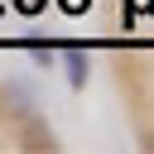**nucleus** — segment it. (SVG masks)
Returning a JSON list of instances; mask_svg holds the SVG:
<instances>
[{"instance_id": "obj_1", "label": "nucleus", "mask_w": 154, "mask_h": 154, "mask_svg": "<svg viewBox=\"0 0 154 154\" xmlns=\"http://www.w3.org/2000/svg\"><path fill=\"white\" fill-rule=\"evenodd\" d=\"M14 144L29 149V154H53V149H58V135H53V125H48L38 111H29L24 120H14Z\"/></svg>"}, {"instance_id": "obj_7", "label": "nucleus", "mask_w": 154, "mask_h": 154, "mask_svg": "<svg viewBox=\"0 0 154 154\" xmlns=\"http://www.w3.org/2000/svg\"><path fill=\"white\" fill-rule=\"evenodd\" d=\"M67 5H72V10H82V5H91V0H67Z\"/></svg>"}, {"instance_id": "obj_4", "label": "nucleus", "mask_w": 154, "mask_h": 154, "mask_svg": "<svg viewBox=\"0 0 154 154\" xmlns=\"http://www.w3.org/2000/svg\"><path fill=\"white\" fill-rule=\"evenodd\" d=\"M24 48H29V58H34L38 67H53V63H58V48H53V43H43V38H29Z\"/></svg>"}, {"instance_id": "obj_6", "label": "nucleus", "mask_w": 154, "mask_h": 154, "mask_svg": "<svg viewBox=\"0 0 154 154\" xmlns=\"http://www.w3.org/2000/svg\"><path fill=\"white\" fill-rule=\"evenodd\" d=\"M144 149H154V130H149V135H144Z\"/></svg>"}, {"instance_id": "obj_3", "label": "nucleus", "mask_w": 154, "mask_h": 154, "mask_svg": "<svg viewBox=\"0 0 154 154\" xmlns=\"http://www.w3.org/2000/svg\"><path fill=\"white\" fill-rule=\"evenodd\" d=\"M58 58H63L67 87H72V91H87V77H91V53H87L82 43H67V48H63Z\"/></svg>"}, {"instance_id": "obj_2", "label": "nucleus", "mask_w": 154, "mask_h": 154, "mask_svg": "<svg viewBox=\"0 0 154 154\" xmlns=\"http://www.w3.org/2000/svg\"><path fill=\"white\" fill-rule=\"evenodd\" d=\"M29 111H38L34 91H29L24 82H0V116H5V120H24Z\"/></svg>"}, {"instance_id": "obj_5", "label": "nucleus", "mask_w": 154, "mask_h": 154, "mask_svg": "<svg viewBox=\"0 0 154 154\" xmlns=\"http://www.w3.org/2000/svg\"><path fill=\"white\" fill-rule=\"evenodd\" d=\"M38 5H43V0H19V10H29V14H34Z\"/></svg>"}]
</instances>
